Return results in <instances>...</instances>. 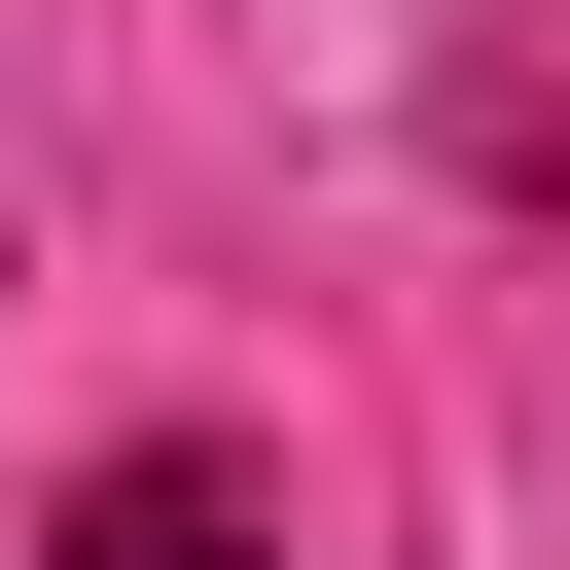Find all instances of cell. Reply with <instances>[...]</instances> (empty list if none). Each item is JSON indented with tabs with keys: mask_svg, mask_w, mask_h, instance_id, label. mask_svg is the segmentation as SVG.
Masks as SVG:
<instances>
[{
	"mask_svg": "<svg viewBox=\"0 0 570 570\" xmlns=\"http://www.w3.org/2000/svg\"><path fill=\"white\" fill-rule=\"evenodd\" d=\"M36 570H285V534H249V463H107V499H71Z\"/></svg>",
	"mask_w": 570,
	"mask_h": 570,
	"instance_id": "1",
	"label": "cell"
}]
</instances>
